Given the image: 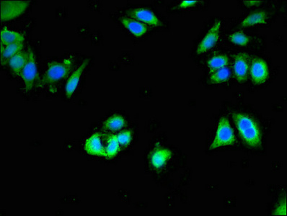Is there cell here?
Here are the masks:
<instances>
[{
    "label": "cell",
    "mask_w": 287,
    "mask_h": 216,
    "mask_svg": "<svg viewBox=\"0 0 287 216\" xmlns=\"http://www.w3.org/2000/svg\"><path fill=\"white\" fill-rule=\"evenodd\" d=\"M233 119L243 141L250 147L260 148L262 143L261 133L255 120L239 113H233Z\"/></svg>",
    "instance_id": "6da1fadb"
},
{
    "label": "cell",
    "mask_w": 287,
    "mask_h": 216,
    "mask_svg": "<svg viewBox=\"0 0 287 216\" xmlns=\"http://www.w3.org/2000/svg\"><path fill=\"white\" fill-rule=\"evenodd\" d=\"M72 67V61L70 58H65L62 61L50 62L47 70L43 77V84H53L64 79L69 75Z\"/></svg>",
    "instance_id": "7a4b0ae2"
},
{
    "label": "cell",
    "mask_w": 287,
    "mask_h": 216,
    "mask_svg": "<svg viewBox=\"0 0 287 216\" xmlns=\"http://www.w3.org/2000/svg\"><path fill=\"white\" fill-rule=\"evenodd\" d=\"M236 143L234 131L227 118H221L219 120L217 132L213 142L210 145L209 149L215 150L220 147L232 146Z\"/></svg>",
    "instance_id": "3957f363"
},
{
    "label": "cell",
    "mask_w": 287,
    "mask_h": 216,
    "mask_svg": "<svg viewBox=\"0 0 287 216\" xmlns=\"http://www.w3.org/2000/svg\"><path fill=\"white\" fill-rule=\"evenodd\" d=\"M28 5L29 2L26 0H3L1 2L2 20H8L21 15Z\"/></svg>",
    "instance_id": "277c9868"
},
{
    "label": "cell",
    "mask_w": 287,
    "mask_h": 216,
    "mask_svg": "<svg viewBox=\"0 0 287 216\" xmlns=\"http://www.w3.org/2000/svg\"><path fill=\"white\" fill-rule=\"evenodd\" d=\"M28 59L26 64L21 73V77L24 81L25 86L27 91H29L34 84L35 81L37 80L39 77L38 70H37L36 61H35V55L33 50L28 48Z\"/></svg>",
    "instance_id": "5b68a950"
},
{
    "label": "cell",
    "mask_w": 287,
    "mask_h": 216,
    "mask_svg": "<svg viewBox=\"0 0 287 216\" xmlns=\"http://www.w3.org/2000/svg\"><path fill=\"white\" fill-rule=\"evenodd\" d=\"M220 21H217L213 26L208 30V33L201 40L200 44L198 46L197 53L198 54H204L206 51H209L212 48L215 47L219 38V33L221 30Z\"/></svg>",
    "instance_id": "8992f818"
},
{
    "label": "cell",
    "mask_w": 287,
    "mask_h": 216,
    "mask_svg": "<svg viewBox=\"0 0 287 216\" xmlns=\"http://www.w3.org/2000/svg\"><path fill=\"white\" fill-rule=\"evenodd\" d=\"M126 12L131 18L140 21L143 24L151 25L157 27L162 26L161 21L157 17L154 12L151 11L149 9L144 8L131 9Z\"/></svg>",
    "instance_id": "52a82bcc"
},
{
    "label": "cell",
    "mask_w": 287,
    "mask_h": 216,
    "mask_svg": "<svg viewBox=\"0 0 287 216\" xmlns=\"http://www.w3.org/2000/svg\"><path fill=\"white\" fill-rule=\"evenodd\" d=\"M251 75L255 84L264 83L269 78V69L266 63L261 58H254L251 63Z\"/></svg>",
    "instance_id": "ba28073f"
},
{
    "label": "cell",
    "mask_w": 287,
    "mask_h": 216,
    "mask_svg": "<svg viewBox=\"0 0 287 216\" xmlns=\"http://www.w3.org/2000/svg\"><path fill=\"white\" fill-rule=\"evenodd\" d=\"M249 56L247 54H239L235 56L234 72L237 80L240 83L247 80L249 72Z\"/></svg>",
    "instance_id": "9c48e42d"
},
{
    "label": "cell",
    "mask_w": 287,
    "mask_h": 216,
    "mask_svg": "<svg viewBox=\"0 0 287 216\" xmlns=\"http://www.w3.org/2000/svg\"><path fill=\"white\" fill-rule=\"evenodd\" d=\"M90 61V58L85 59V61L80 64V66L74 71V73L71 75V77L69 78L68 80H67V83H66L65 86V93L67 98H71L73 94L75 92L76 88H78V84H79L82 74H83L84 70L86 68Z\"/></svg>",
    "instance_id": "30bf717a"
},
{
    "label": "cell",
    "mask_w": 287,
    "mask_h": 216,
    "mask_svg": "<svg viewBox=\"0 0 287 216\" xmlns=\"http://www.w3.org/2000/svg\"><path fill=\"white\" fill-rule=\"evenodd\" d=\"M171 156L172 152L168 148L158 147L151 153V164L156 169H160L165 165L167 161L170 159Z\"/></svg>",
    "instance_id": "8fae6325"
},
{
    "label": "cell",
    "mask_w": 287,
    "mask_h": 216,
    "mask_svg": "<svg viewBox=\"0 0 287 216\" xmlns=\"http://www.w3.org/2000/svg\"><path fill=\"white\" fill-rule=\"evenodd\" d=\"M85 149L92 155L105 156V146L100 134H93L87 139Z\"/></svg>",
    "instance_id": "7c38bea8"
},
{
    "label": "cell",
    "mask_w": 287,
    "mask_h": 216,
    "mask_svg": "<svg viewBox=\"0 0 287 216\" xmlns=\"http://www.w3.org/2000/svg\"><path fill=\"white\" fill-rule=\"evenodd\" d=\"M120 20L125 28H127L135 36H142L148 31L147 26L145 24L131 17H121Z\"/></svg>",
    "instance_id": "4fadbf2b"
},
{
    "label": "cell",
    "mask_w": 287,
    "mask_h": 216,
    "mask_svg": "<svg viewBox=\"0 0 287 216\" xmlns=\"http://www.w3.org/2000/svg\"><path fill=\"white\" fill-rule=\"evenodd\" d=\"M28 59V51H21L9 60L8 63L15 75L21 76Z\"/></svg>",
    "instance_id": "5bb4252c"
},
{
    "label": "cell",
    "mask_w": 287,
    "mask_h": 216,
    "mask_svg": "<svg viewBox=\"0 0 287 216\" xmlns=\"http://www.w3.org/2000/svg\"><path fill=\"white\" fill-rule=\"evenodd\" d=\"M268 19V15L264 11H256L250 14L242 21V27H250L256 25L264 24Z\"/></svg>",
    "instance_id": "9a60e30c"
},
{
    "label": "cell",
    "mask_w": 287,
    "mask_h": 216,
    "mask_svg": "<svg viewBox=\"0 0 287 216\" xmlns=\"http://www.w3.org/2000/svg\"><path fill=\"white\" fill-rule=\"evenodd\" d=\"M25 40L24 35L19 32L8 29L7 27L3 28L1 31L2 45L8 46L9 44L15 42H23Z\"/></svg>",
    "instance_id": "2e32d148"
},
{
    "label": "cell",
    "mask_w": 287,
    "mask_h": 216,
    "mask_svg": "<svg viewBox=\"0 0 287 216\" xmlns=\"http://www.w3.org/2000/svg\"><path fill=\"white\" fill-rule=\"evenodd\" d=\"M23 42H15L13 44H9L5 48L3 45L1 47V60L2 63H6L9 61V60L15 56L20 51H23Z\"/></svg>",
    "instance_id": "e0dca14e"
},
{
    "label": "cell",
    "mask_w": 287,
    "mask_h": 216,
    "mask_svg": "<svg viewBox=\"0 0 287 216\" xmlns=\"http://www.w3.org/2000/svg\"><path fill=\"white\" fill-rule=\"evenodd\" d=\"M228 62H229V59L225 55H217V56H213L208 61L210 73H213L219 69L227 67Z\"/></svg>",
    "instance_id": "ac0fdd59"
},
{
    "label": "cell",
    "mask_w": 287,
    "mask_h": 216,
    "mask_svg": "<svg viewBox=\"0 0 287 216\" xmlns=\"http://www.w3.org/2000/svg\"><path fill=\"white\" fill-rule=\"evenodd\" d=\"M125 124H126V121L122 116H119V115H114L106 120L104 123V127L108 130L116 132V131L121 130V128H123L125 126Z\"/></svg>",
    "instance_id": "d6986e66"
},
{
    "label": "cell",
    "mask_w": 287,
    "mask_h": 216,
    "mask_svg": "<svg viewBox=\"0 0 287 216\" xmlns=\"http://www.w3.org/2000/svg\"><path fill=\"white\" fill-rule=\"evenodd\" d=\"M231 77V72L227 67L219 69L212 73L210 81L212 84H219V83L225 82L229 80Z\"/></svg>",
    "instance_id": "ffe728a7"
},
{
    "label": "cell",
    "mask_w": 287,
    "mask_h": 216,
    "mask_svg": "<svg viewBox=\"0 0 287 216\" xmlns=\"http://www.w3.org/2000/svg\"><path fill=\"white\" fill-rule=\"evenodd\" d=\"M119 141L117 136H110L107 138L106 146H105V156L113 157L117 155L119 150Z\"/></svg>",
    "instance_id": "44dd1931"
},
{
    "label": "cell",
    "mask_w": 287,
    "mask_h": 216,
    "mask_svg": "<svg viewBox=\"0 0 287 216\" xmlns=\"http://www.w3.org/2000/svg\"><path fill=\"white\" fill-rule=\"evenodd\" d=\"M229 39L233 44L240 46V47H245L250 42L249 37H247V35L240 31H237L232 33L229 36Z\"/></svg>",
    "instance_id": "7402d4cb"
},
{
    "label": "cell",
    "mask_w": 287,
    "mask_h": 216,
    "mask_svg": "<svg viewBox=\"0 0 287 216\" xmlns=\"http://www.w3.org/2000/svg\"><path fill=\"white\" fill-rule=\"evenodd\" d=\"M117 137L121 146H127L132 139V132L130 130L124 131V132L119 133Z\"/></svg>",
    "instance_id": "603a6c76"
},
{
    "label": "cell",
    "mask_w": 287,
    "mask_h": 216,
    "mask_svg": "<svg viewBox=\"0 0 287 216\" xmlns=\"http://www.w3.org/2000/svg\"><path fill=\"white\" fill-rule=\"evenodd\" d=\"M274 215H286V201L281 202L278 205L277 208L274 210Z\"/></svg>",
    "instance_id": "cb8c5ba5"
},
{
    "label": "cell",
    "mask_w": 287,
    "mask_h": 216,
    "mask_svg": "<svg viewBox=\"0 0 287 216\" xmlns=\"http://www.w3.org/2000/svg\"><path fill=\"white\" fill-rule=\"evenodd\" d=\"M199 3V1H183L181 2V4L178 5V8L184 9L187 8H190V7L194 6V5H197Z\"/></svg>",
    "instance_id": "d4e9b609"
},
{
    "label": "cell",
    "mask_w": 287,
    "mask_h": 216,
    "mask_svg": "<svg viewBox=\"0 0 287 216\" xmlns=\"http://www.w3.org/2000/svg\"><path fill=\"white\" fill-rule=\"evenodd\" d=\"M243 3H245L246 5H247V6H253V5L260 4L262 2L256 1V0H248V1H243Z\"/></svg>",
    "instance_id": "484cf974"
}]
</instances>
